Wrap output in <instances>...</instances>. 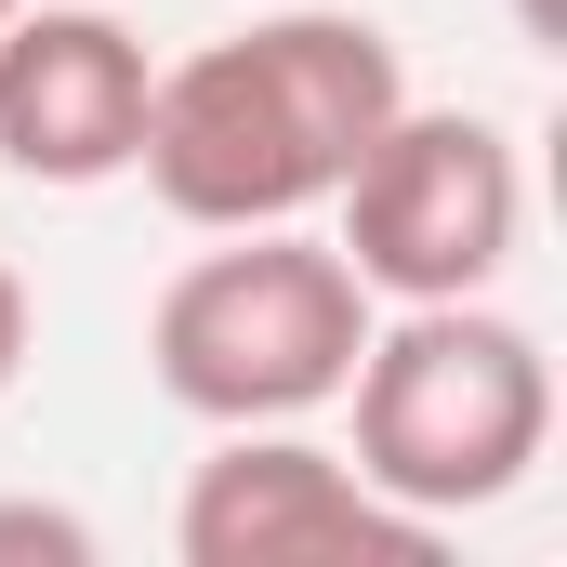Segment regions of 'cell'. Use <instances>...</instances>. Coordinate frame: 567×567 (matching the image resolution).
Here are the masks:
<instances>
[{
    "instance_id": "obj_2",
    "label": "cell",
    "mask_w": 567,
    "mask_h": 567,
    "mask_svg": "<svg viewBox=\"0 0 567 567\" xmlns=\"http://www.w3.org/2000/svg\"><path fill=\"white\" fill-rule=\"evenodd\" d=\"M343 396H357V475L383 502H410L423 528L515 502L555 449V357H542V330L488 317V290L410 303L396 330H370Z\"/></svg>"
},
{
    "instance_id": "obj_5",
    "label": "cell",
    "mask_w": 567,
    "mask_h": 567,
    "mask_svg": "<svg viewBox=\"0 0 567 567\" xmlns=\"http://www.w3.org/2000/svg\"><path fill=\"white\" fill-rule=\"evenodd\" d=\"M435 542L449 528H423L343 449L290 423H225V449L185 475V515H172L185 567H435Z\"/></svg>"
},
{
    "instance_id": "obj_1",
    "label": "cell",
    "mask_w": 567,
    "mask_h": 567,
    "mask_svg": "<svg viewBox=\"0 0 567 567\" xmlns=\"http://www.w3.org/2000/svg\"><path fill=\"white\" fill-rule=\"evenodd\" d=\"M410 106V66L370 13H330V0H290L265 27L158 66L145 93V145L133 172L158 185L172 225L198 238H238V225H303L357 158L370 133Z\"/></svg>"
},
{
    "instance_id": "obj_9",
    "label": "cell",
    "mask_w": 567,
    "mask_h": 567,
    "mask_svg": "<svg viewBox=\"0 0 567 567\" xmlns=\"http://www.w3.org/2000/svg\"><path fill=\"white\" fill-rule=\"evenodd\" d=\"M0 13H13V0H0Z\"/></svg>"
},
{
    "instance_id": "obj_3",
    "label": "cell",
    "mask_w": 567,
    "mask_h": 567,
    "mask_svg": "<svg viewBox=\"0 0 567 567\" xmlns=\"http://www.w3.org/2000/svg\"><path fill=\"white\" fill-rule=\"evenodd\" d=\"M357 343H370V290L303 225H238L145 317V370L198 423H303V410H330L357 383Z\"/></svg>"
},
{
    "instance_id": "obj_6",
    "label": "cell",
    "mask_w": 567,
    "mask_h": 567,
    "mask_svg": "<svg viewBox=\"0 0 567 567\" xmlns=\"http://www.w3.org/2000/svg\"><path fill=\"white\" fill-rule=\"evenodd\" d=\"M145 40L93 0H53V13H0V172L27 185H120L145 145Z\"/></svg>"
},
{
    "instance_id": "obj_4",
    "label": "cell",
    "mask_w": 567,
    "mask_h": 567,
    "mask_svg": "<svg viewBox=\"0 0 567 567\" xmlns=\"http://www.w3.org/2000/svg\"><path fill=\"white\" fill-rule=\"evenodd\" d=\"M330 198H343L330 251L357 265L370 303H462L515 265V225H528L515 133L475 120V106H396Z\"/></svg>"
},
{
    "instance_id": "obj_7",
    "label": "cell",
    "mask_w": 567,
    "mask_h": 567,
    "mask_svg": "<svg viewBox=\"0 0 567 567\" xmlns=\"http://www.w3.org/2000/svg\"><path fill=\"white\" fill-rule=\"evenodd\" d=\"M0 555H40V567H93V528L53 515V502H0Z\"/></svg>"
},
{
    "instance_id": "obj_8",
    "label": "cell",
    "mask_w": 567,
    "mask_h": 567,
    "mask_svg": "<svg viewBox=\"0 0 567 567\" xmlns=\"http://www.w3.org/2000/svg\"><path fill=\"white\" fill-rule=\"evenodd\" d=\"M27 330H40V303H27V278L0 265V396L27 383Z\"/></svg>"
}]
</instances>
